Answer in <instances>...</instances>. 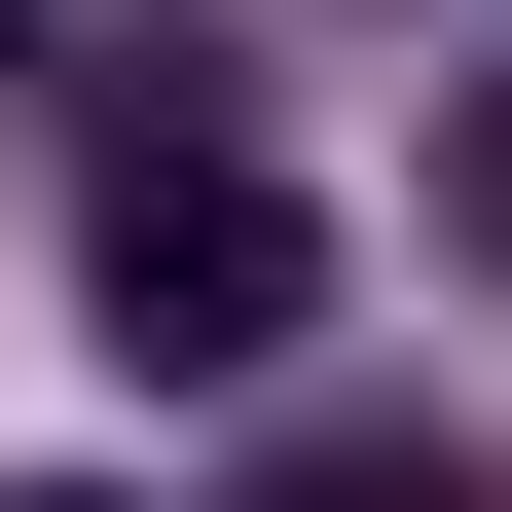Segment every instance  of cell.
Masks as SVG:
<instances>
[{"label": "cell", "instance_id": "6da1fadb", "mask_svg": "<svg viewBox=\"0 0 512 512\" xmlns=\"http://www.w3.org/2000/svg\"><path fill=\"white\" fill-rule=\"evenodd\" d=\"M74 256H110V366H183V403L330 330V220H293L220 110H110V220H74Z\"/></svg>", "mask_w": 512, "mask_h": 512}, {"label": "cell", "instance_id": "7a4b0ae2", "mask_svg": "<svg viewBox=\"0 0 512 512\" xmlns=\"http://www.w3.org/2000/svg\"><path fill=\"white\" fill-rule=\"evenodd\" d=\"M256 512H476V476H439V439H293Z\"/></svg>", "mask_w": 512, "mask_h": 512}, {"label": "cell", "instance_id": "3957f363", "mask_svg": "<svg viewBox=\"0 0 512 512\" xmlns=\"http://www.w3.org/2000/svg\"><path fill=\"white\" fill-rule=\"evenodd\" d=\"M439 256H476V293H512V74L439 110Z\"/></svg>", "mask_w": 512, "mask_h": 512}, {"label": "cell", "instance_id": "277c9868", "mask_svg": "<svg viewBox=\"0 0 512 512\" xmlns=\"http://www.w3.org/2000/svg\"><path fill=\"white\" fill-rule=\"evenodd\" d=\"M0 512H110V476H0Z\"/></svg>", "mask_w": 512, "mask_h": 512}, {"label": "cell", "instance_id": "5b68a950", "mask_svg": "<svg viewBox=\"0 0 512 512\" xmlns=\"http://www.w3.org/2000/svg\"><path fill=\"white\" fill-rule=\"evenodd\" d=\"M0 37H37V0H0Z\"/></svg>", "mask_w": 512, "mask_h": 512}]
</instances>
